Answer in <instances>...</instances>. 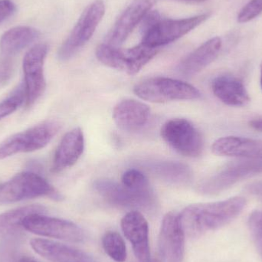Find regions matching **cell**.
Instances as JSON below:
<instances>
[{"mask_svg": "<svg viewBox=\"0 0 262 262\" xmlns=\"http://www.w3.org/2000/svg\"><path fill=\"white\" fill-rule=\"evenodd\" d=\"M246 206L244 197L234 196L222 201L190 205L179 217L185 235L198 238L229 224L240 215Z\"/></svg>", "mask_w": 262, "mask_h": 262, "instance_id": "obj_1", "label": "cell"}, {"mask_svg": "<svg viewBox=\"0 0 262 262\" xmlns=\"http://www.w3.org/2000/svg\"><path fill=\"white\" fill-rule=\"evenodd\" d=\"M209 17V14L205 13L181 19H161L158 14H152L146 23L141 43L148 47L158 49L184 36Z\"/></svg>", "mask_w": 262, "mask_h": 262, "instance_id": "obj_2", "label": "cell"}, {"mask_svg": "<svg viewBox=\"0 0 262 262\" xmlns=\"http://www.w3.org/2000/svg\"><path fill=\"white\" fill-rule=\"evenodd\" d=\"M45 196L57 201L62 200L61 194L47 180L35 172H21L0 183V205Z\"/></svg>", "mask_w": 262, "mask_h": 262, "instance_id": "obj_3", "label": "cell"}, {"mask_svg": "<svg viewBox=\"0 0 262 262\" xmlns=\"http://www.w3.org/2000/svg\"><path fill=\"white\" fill-rule=\"evenodd\" d=\"M134 92L139 98L152 103L199 99L201 93L196 88L172 78H148L136 84Z\"/></svg>", "mask_w": 262, "mask_h": 262, "instance_id": "obj_4", "label": "cell"}, {"mask_svg": "<svg viewBox=\"0 0 262 262\" xmlns=\"http://www.w3.org/2000/svg\"><path fill=\"white\" fill-rule=\"evenodd\" d=\"M158 49L140 43L135 47L122 49L109 45H100L96 50L97 58L104 66L135 75L156 56Z\"/></svg>", "mask_w": 262, "mask_h": 262, "instance_id": "obj_5", "label": "cell"}, {"mask_svg": "<svg viewBox=\"0 0 262 262\" xmlns=\"http://www.w3.org/2000/svg\"><path fill=\"white\" fill-rule=\"evenodd\" d=\"M258 173H262V158L232 161L202 181L199 184L198 192L203 195H216L238 182Z\"/></svg>", "mask_w": 262, "mask_h": 262, "instance_id": "obj_6", "label": "cell"}, {"mask_svg": "<svg viewBox=\"0 0 262 262\" xmlns=\"http://www.w3.org/2000/svg\"><path fill=\"white\" fill-rule=\"evenodd\" d=\"M61 129L55 121H48L14 134L0 143V160L21 152H33L47 146Z\"/></svg>", "mask_w": 262, "mask_h": 262, "instance_id": "obj_7", "label": "cell"}, {"mask_svg": "<svg viewBox=\"0 0 262 262\" xmlns=\"http://www.w3.org/2000/svg\"><path fill=\"white\" fill-rule=\"evenodd\" d=\"M162 138L178 154L187 157L201 155L204 141L200 130L184 118H174L166 121L161 131Z\"/></svg>", "mask_w": 262, "mask_h": 262, "instance_id": "obj_8", "label": "cell"}, {"mask_svg": "<svg viewBox=\"0 0 262 262\" xmlns=\"http://www.w3.org/2000/svg\"><path fill=\"white\" fill-rule=\"evenodd\" d=\"M105 12V6L101 0L89 5L80 16L75 27L58 51V58L62 61L70 59L95 33Z\"/></svg>", "mask_w": 262, "mask_h": 262, "instance_id": "obj_9", "label": "cell"}, {"mask_svg": "<svg viewBox=\"0 0 262 262\" xmlns=\"http://www.w3.org/2000/svg\"><path fill=\"white\" fill-rule=\"evenodd\" d=\"M25 229L42 236L58 238L72 243H81L85 239L83 229L70 221L46 216L43 213L28 215L21 223Z\"/></svg>", "mask_w": 262, "mask_h": 262, "instance_id": "obj_10", "label": "cell"}, {"mask_svg": "<svg viewBox=\"0 0 262 262\" xmlns=\"http://www.w3.org/2000/svg\"><path fill=\"white\" fill-rule=\"evenodd\" d=\"M49 48L46 44L33 46L23 59L26 106L32 107L44 93L46 88L44 64Z\"/></svg>", "mask_w": 262, "mask_h": 262, "instance_id": "obj_11", "label": "cell"}, {"mask_svg": "<svg viewBox=\"0 0 262 262\" xmlns=\"http://www.w3.org/2000/svg\"><path fill=\"white\" fill-rule=\"evenodd\" d=\"M97 192L110 204L124 209H149L155 204L152 190L139 192L124 186L122 183L109 180H99L94 183Z\"/></svg>", "mask_w": 262, "mask_h": 262, "instance_id": "obj_12", "label": "cell"}, {"mask_svg": "<svg viewBox=\"0 0 262 262\" xmlns=\"http://www.w3.org/2000/svg\"><path fill=\"white\" fill-rule=\"evenodd\" d=\"M185 232L175 212H169L162 222L159 236V252L161 262H183Z\"/></svg>", "mask_w": 262, "mask_h": 262, "instance_id": "obj_13", "label": "cell"}, {"mask_svg": "<svg viewBox=\"0 0 262 262\" xmlns=\"http://www.w3.org/2000/svg\"><path fill=\"white\" fill-rule=\"evenodd\" d=\"M156 0H132L120 15L107 36L105 44L119 47L150 12Z\"/></svg>", "mask_w": 262, "mask_h": 262, "instance_id": "obj_14", "label": "cell"}, {"mask_svg": "<svg viewBox=\"0 0 262 262\" xmlns=\"http://www.w3.org/2000/svg\"><path fill=\"white\" fill-rule=\"evenodd\" d=\"M121 229L139 261L150 262L149 226L145 217L139 211H130L121 220Z\"/></svg>", "mask_w": 262, "mask_h": 262, "instance_id": "obj_15", "label": "cell"}, {"mask_svg": "<svg viewBox=\"0 0 262 262\" xmlns=\"http://www.w3.org/2000/svg\"><path fill=\"white\" fill-rule=\"evenodd\" d=\"M212 151L221 157L262 158V141L248 137L227 136L215 140L212 143Z\"/></svg>", "mask_w": 262, "mask_h": 262, "instance_id": "obj_16", "label": "cell"}, {"mask_svg": "<svg viewBox=\"0 0 262 262\" xmlns=\"http://www.w3.org/2000/svg\"><path fill=\"white\" fill-rule=\"evenodd\" d=\"M84 149V137L79 127L68 132L57 147L52 163V172H60L72 167L79 160Z\"/></svg>", "mask_w": 262, "mask_h": 262, "instance_id": "obj_17", "label": "cell"}, {"mask_svg": "<svg viewBox=\"0 0 262 262\" xmlns=\"http://www.w3.org/2000/svg\"><path fill=\"white\" fill-rule=\"evenodd\" d=\"M150 110L144 103L136 100H123L115 106L113 118L121 130L137 131L144 127L149 121Z\"/></svg>", "mask_w": 262, "mask_h": 262, "instance_id": "obj_18", "label": "cell"}, {"mask_svg": "<svg viewBox=\"0 0 262 262\" xmlns=\"http://www.w3.org/2000/svg\"><path fill=\"white\" fill-rule=\"evenodd\" d=\"M223 42L220 37H214L189 54L179 66L178 70L185 76H193L213 62L220 55Z\"/></svg>", "mask_w": 262, "mask_h": 262, "instance_id": "obj_19", "label": "cell"}, {"mask_svg": "<svg viewBox=\"0 0 262 262\" xmlns=\"http://www.w3.org/2000/svg\"><path fill=\"white\" fill-rule=\"evenodd\" d=\"M215 96L226 105L244 107L250 102V96L241 80L232 75L216 77L212 82Z\"/></svg>", "mask_w": 262, "mask_h": 262, "instance_id": "obj_20", "label": "cell"}, {"mask_svg": "<svg viewBox=\"0 0 262 262\" xmlns=\"http://www.w3.org/2000/svg\"><path fill=\"white\" fill-rule=\"evenodd\" d=\"M33 250L43 258L52 262H92L88 254L61 243L43 238L31 241Z\"/></svg>", "mask_w": 262, "mask_h": 262, "instance_id": "obj_21", "label": "cell"}, {"mask_svg": "<svg viewBox=\"0 0 262 262\" xmlns=\"http://www.w3.org/2000/svg\"><path fill=\"white\" fill-rule=\"evenodd\" d=\"M39 35L37 29L30 26L12 28L0 38V52L6 58L16 55L35 41Z\"/></svg>", "mask_w": 262, "mask_h": 262, "instance_id": "obj_22", "label": "cell"}, {"mask_svg": "<svg viewBox=\"0 0 262 262\" xmlns=\"http://www.w3.org/2000/svg\"><path fill=\"white\" fill-rule=\"evenodd\" d=\"M149 169L154 176L169 184L186 186L192 180L190 168L179 162H158L151 164Z\"/></svg>", "mask_w": 262, "mask_h": 262, "instance_id": "obj_23", "label": "cell"}, {"mask_svg": "<svg viewBox=\"0 0 262 262\" xmlns=\"http://www.w3.org/2000/svg\"><path fill=\"white\" fill-rule=\"evenodd\" d=\"M45 211L43 206L32 205L0 214V235L21 226V223L28 215L44 213Z\"/></svg>", "mask_w": 262, "mask_h": 262, "instance_id": "obj_24", "label": "cell"}, {"mask_svg": "<svg viewBox=\"0 0 262 262\" xmlns=\"http://www.w3.org/2000/svg\"><path fill=\"white\" fill-rule=\"evenodd\" d=\"M103 248L108 256L117 262H124L127 258V248L120 234L107 232L102 238Z\"/></svg>", "mask_w": 262, "mask_h": 262, "instance_id": "obj_25", "label": "cell"}, {"mask_svg": "<svg viewBox=\"0 0 262 262\" xmlns=\"http://www.w3.org/2000/svg\"><path fill=\"white\" fill-rule=\"evenodd\" d=\"M26 104V91L21 83L6 99L0 102V120L15 112L21 104Z\"/></svg>", "mask_w": 262, "mask_h": 262, "instance_id": "obj_26", "label": "cell"}, {"mask_svg": "<svg viewBox=\"0 0 262 262\" xmlns=\"http://www.w3.org/2000/svg\"><path fill=\"white\" fill-rule=\"evenodd\" d=\"M121 183L128 189L139 192L150 191L147 177L138 169H130L123 174Z\"/></svg>", "mask_w": 262, "mask_h": 262, "instance_id": "obj_27", "label": "cell"}, {"mask_svg": "<svg viewBox=\"0 0 262 262\" xmlns=\"http://www.w3.org/2000/svg\"><path fill=\"white\" fill-rule=\"evenodd\" d=\"M248 226L257 251L262 259V211L255 210L250 214Z\"/></svg>", "mask_w": 262, "mask_h": 262, "instance_id": "obj_28", "label": "cell"}, {"mask_svg": "<svg viewBox=\"0 0 262 262\" xmlns=\"http://www.w3.org/2000/svg\"><path fill=\"white\" fill-rule=\"evenodd\" d=\"M262 0H250L238 13L237 20L239 23H246L261 15Z\"/></svg>", "mask_w": 262, "mask_h": 262, "instance_id": "obj_29", "label": "cell"}, {"mask_svg": "<svg viewBox=\"0 0 262 262\" xmlns=\"http://www.w3.org/2000/svg\"><path fill=\"white\" fill-rule=\"evenodd\" d=\"M13 66L9 58L4 57L0 61V87H3L9 82L12 76Z\"/></svg>", "mask_w": 262, "mask_h": 262, "instance_id": "obj_30", "label": "cell"}, {"mask_svg": "<svg viewBox=\"0 0 262 262\" xmlns=\"http://www.w3.org/2000/svg\"><path fill=\"white\" fill-rule=\"evenodd\" d=\"M15 11V5L11 0H0V23L9 18Z\"/></svg>", "mask_w": 262, "mask_h": 262, "instance_id": "obj_31", "label": "cell"}, {"mask_svg": "<svg viewBox=\"0 0 262 262\" xmlns=\"http://www.w3.org/2000/svg\"><path fill=\"white\" fill-rule=\"evenodd\" d=\"M246 190L248 193L257 197L258 200L262 201V181L254 182L247 185Z\"/></svg>", "mask_w": 262, "mask_h": 262, "instance_id": "obj_32", "label": "cell"}, {"mask_svg": "<svg viewBox=\"0 0 262 262\" xmlns=\"http://www.w3.org/2000/svg\"><path fill=\"white\" fill-rule=\"evenodd\" d=\"M249 125L254 130L262 132V119L252 120L249 122Z\"/></svg>", "mask_w": 262, "mask_h": 262, "instance_id": "obj_33", "label": "cell"}, {"mask_svg": "<svg viewBox=\"0 0 262 262\" xmlns=\"http://www.w3.org/2000/svg\"><path fill=\"white\" fill-rule=\"evenodd\" d=\"M18 262H37L35 261V260L32 259V258H28V257H24V258H21V259L19 260Z\"/></svg>", "mask_w": 262, "mask_h": 262, "instance_id": "obj_34", "label": "cell"}, {"mask_svg": "<svg viewBox=\"0 0 262 262\" xmlns=\"http://www.w3.org/2000/svg\"><path fill=\"white\" fill-rule=\"evenodd\" d=\"M186 2H192V3H203V2L207 1V0H183Z\"/></svg>", "mask_w": 262, "mask_h": 262, "instance_id": "obj_35", "label": "cell"}, {"mask_svg": "<svg viewBox=\"0 0 262 262\" xmlns=\"http://www.w3.org/2000/svg\"><path fill=\"white\" fill-rule=\"evenodd\" d=\"M260 72H261V85L262 89V62L261 64V66H260Z\"/></svg>", "mask_w": 262, "mask_h": 262, "instance_id": "obj_36", "label": "cell"}, {"mask_svg": "<svg viewBox=\"0 0 262 262\" xmlns=\"http://www.w3.org/2000/svg\"><path fill=\"white\" fill-rule=\"evenodd\" d=\"M150 262H161V261H157V260H154V261H150Z\"/></svg>", "mask_w": 262, "mask_h": 262, "instance_id": "obj_37", "label": "cell"}]
</instances>
